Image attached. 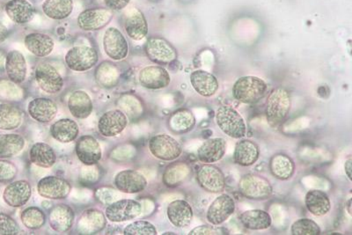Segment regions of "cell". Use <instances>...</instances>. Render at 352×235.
Instances as JSON below:
<instances>
[{"label":"cell","mask_w":352,"mask_h":235,"mask_svg":"<svg viewBox=\"0 0 352 235\" xmlns=\"http://www.w3.org/2000/svg\"><path fill=\"white\" fill-rule=\"evenodd\" d=\"M268 93V85L263 78L243 76L238 78L232 87V96L244 104H256Z\"/></svg>","instance_id":"obj_1"},{"label":"cell","mask_w":352,"mask_h":235,"mask_svg":"<svg viewBox=\"0 0 352 235\" xmlns=\"http://www.w3.org/2000/svg\"><path fill=\"white\" fill-rule=\"evenodd\" d=\"M215 120L219 130L226 136L234 139H241L246 136L247 124L244 118L232 106L219 107L216 111Z\"/></svg>","instance_id":"obj_2"},{"label":"cell","mask_w":352,"mask_h":235,"mask_svg":"<svg viewBox=\"0 0 352 235\" xmlns=\"http://www.w3.org/2000/svg\"><path fill=\"white\" fill-rule=\"evenodd\" d=\"M292 107L290 93L278 87L270 93L267 100L265 115L270 126L276 127L287 118Z\"/></svg>","instance_id":"obj_3"},{"label":"cell","mask_w":352,"mask_h":235,"mask_svg":"<svg viewBox=\"0 0 352 235\" xmlns=\"http://www.w3.org/2000/svg\"><path fill=\"white\" fill-rule=\"evenodd\" d=\"M238 188L241 195L250 200H266L273 193L270 181L256 174L243 175L239 181Z\"/></svg>","instance_id":"obj_4"},{"label":"cell","mask_w":352,"mask_h":235,"mask_svg":"<svg viewBox=\"0 0 352 235\" xmlns=\"http://www.w3.org/2000/svg\"><path fill=\"white\" fill-rule=\"evenodd\" d=\"M148 146L150 153L160 161H175L182 153L181 144L168 134L155 135L149 140Z\"/></svg>","instance_id":"obj_5"},{"label":"cell","mask_w":352,"mask_h":235,"mask_svg":"<svg viewBox=\"0 0 352 235\" xmlns=\"http://www.w3.org/2000/svg\"><path fill=\"white\" fill-rule=\"evenodd\" d=\"M65 60L69 69L74 71H87L96 67L99 55L96 49L89 46H76L69 49Z\"/></svg>","instance_id":"obj_6"},{"label":"cell","mask_w":352,"mask_h":235,"mask_svg":"<svg viewBox=\"0 0 352 235\" xmlns=\"http://www.w3.org/2000/svg\"><path fill=\"white\" fill-rule=\"evenodd\" d=\"M142 213V205L136 200L121 199L110 203L105 210L106 218L114 223L130 221Z\"/></svg>","instance_id":"obj_7"},{"label":"cell","mask_w":352,"mask_h":235,"mask_svg":"<svg viewBox=\"0 0 352 235\" xmlns=\"http://www.w3.org/2000/svg\"><path fill=\"white\" fill-rule=\"evenodd\" d=\"M144 51L147 58L157 65H169L177 58L175 47L162 37H151Z\"/></svg>","instance_id":"obj_8"},{"label":"cell","mask_w":352,"mask_h":235,"mask_svg":"<svg viewBox=\"0 0 352 235\" xmlns=\"http://www.w3.org/2000/svg\"><path fill=\"white\" fill-rule=\"evenodd\" d=\"M197 181L204 191L209 193H220L226 188L224 173L212 164H204L197 169Z\"/></svg>","instance_id":"obj_9"},{"label":"cell","mask_w":352,"mask_h":235,"mask_svg":"<svg viewBox=\"0 0 352 235\" xmlns=\"http://www.w3.org/2000/svg\"><path fill=\"white\" fill-rule=\"evenodd\" d=\"M36 81L41 89L49 95L61 92L64 87V78L53 65L40 63L36 69Z\"/></svg>","instance_id":"obj_10"},{"label":"cell","mask_w":352,"mask_h":235,"mask_svg":"<svg viewBox=\"0 0 352 235\" xmlns=\"http://www.w3.org/2000/svg\"><path fill=\"white\" fill-rule=\"evenodd\" d=\"M113 11L109 8H90L80 12L77 19L78 27L84 31H98L108 26L113 18Z\"/></svg>","instance_id":"obj_11"},{"label":"cell","mask_w":352,"mask_h":235,"mask_svg":"<svg viewBox=\"0 0 352 235\" xmlns=\"http://www.w3.org/2000/svg\"><path fill=\"white\" fill-rule=\"evenodd\" d=\"M103 49L106 55L112 60L120 61L127 58L129 45L121 31L115 27H110L103 36Z\"/></svg>","instance_id":"obj_12"},{"label":"cell","mask_w":352,"mask_h":235,"mask_svg":"<svg viewBox=\"0 0 352 235\" xmlns=\"http://www.w3.org/2000/svg\"><path fill=\"white\" fill-rule=\"evenodd\" d=\"M234 212V199L228 194H222L216 197L207 209L206 219L210 225L217 227L225 223Z\"/></svg>","instance_id":"obj_13"},{"label":"cell","mask_w":352,"mask_h":235,"mask_svg":"<svg viewBox=\"0 0 352 235\" xmlns=\"http://www.w3.org/2000/svg\"><path fill=\"white\" fill-rule=\"evenodd\" d=\"M71 190V184L67 181L54 175L43 177L37 183L39 195L47 199H65L70 194Z\"/></svg>","instance_id":"obj_14"},{"label":"cell","mask_w":352,"mask_h":235,"mask_svg":"<svg viewBox=\"0 0 352 235\" xmlns=\"http://www.w3.org/2000/svg\"><path fill=\"white\" fill-rule=\"evenodd\" d=\"M138 81L144 89L159 90L169 86L171 77L165 68L160 65H150L140 71Z\"/></svg>","instance_id":"obj_15"},{"label":"cell","mask_w":352,"mask_h":235,"mask_svg":"<svg viewBox=\"0 0 352 235\" xmlns=\"http://www.w3.org/2000/svg\"><path fill=\"white\" fill-rule=\"evenodd\" d=\"M127 124L126 115L120 109H113V111L104 113L100 117L98 130L102 136L107 137H116L124 131Z\"/></svg>","instance_id":"obj_16"},{"label":"cell","mask_w":352,"mask_h":235,"mask_svg":"<svg viewBox=\"0 0 352 235\" xmlns=\"http://www.w3.org/2000/svg\"><path fill=\"white\" fill-rule=\"evenodd\" d=\"M76 155L85 166H94L102 159V152L98 140L89 135L80 137L75 147Z\"/></svg>","instance_id":"obj_17"},{"label":"cell","mask_w":352,"mask_h":235,"mask_svg":"<svg viewBox=\"0 0 352 235\" xmlns=\"http://www.w3.org/2000/svg\"><path fill=\"white\" fill-rule=\"evenodd\" d=\"M116 189L121 192L136 194L142 192L147 187L146 178L136 170L127 169L119 172L115 177Z\"/></svg>","instance_id":"obj_18"},{"label":"cell","mask_w":352,"mask_h":235,"mask_svg":"<svg viewBox=\"0 0 352 235\" xmlns=\"http://www.w3.org/2000/svg\"><path fill=\"white\" fill-rule=\"evenodd\" d=\"M32 195V188L25 180L14 181L6 187L3 199L10 208H19L26 205Z\"/></svg>","instance_id":"obj_19"},{"label":"cell","mask_w":352,"mask_h":235,"mask_svg":"<svg viewBox=\"0 0 352 235\" xmlns=\"http://www.w3.org/2000/svg\"><path fill=\"white\" fill-rule=\"evenodd\" d=\"M28 111L34 121L41 124H49L54 120L58 114V105L52 99L39 97L30 102Z\"/></svg>","instance_id":"obj_20"},{"label":"cell","mask_w":352,"mask_h":235,"mask_svg":"<svg viewBox=\"0 0 352 235\" xmlns=\"http://www.w3.org/2000/svg\"><path fill=\"white\" fill-rule=\"evenodd\" d=\"M228 143L223 137H213L206 141L198 147L197 158L204 164H212L224 158Z\"/></svg>","instance_id":"obj_21"},{"label":"cell","mask_w":352,"mask_h":235,"mask_svg":"<svg viewBox=\"0 0 352 235\" xmlns=\"http://www.w3.org/2000/svg\"><path fill=\"white\" fill-rule=\"evenodd\" d=\"M166 216L174 227L185 228L192 222L194 212L190 203L185 200L179 199L169 203L166 208Z\"/></svg>","instance_id":"obj_22"},{"label":"cell","mask_w":352,"mask_h":235,"mask_svg":"<svg viewBox=\"0 0 352 235\" xmlns=\"http://www.w3.org/2000/svg\"><path fill=\"white\" fill-rule=\"evenodd\" d=\"M106 216L96 209H89L81 214L77 223V230L81 234H96L104 230Z\"/></svg>","instance_id":"obj_23"},{"label":"cell","mask_w":352,"mask_h":235,"mask_svg":"<svg viewBox=\"0 0 352 235\" xmlns=\"http://www.w3.org/2000/svg\"><path fill=\"white\" fill-rule=\"evenodd\" d=\"M75 214L70 206L56 205L50 213V225L58 233H67L74 227Z\"/></svg>","instance_id":"obj_24"},{"label":"cell","mask_w":352,"mask_h":235,"mask_svg":"<svg viewBox=\"0 0 352 235\" xmlns=\"http://www.w3.org/2000/svg\"><path fill=\"white\" fill-rule=\"evenodd\" d=\"M190 83L198 95L204 97L214 96L219 87L218 78L204 70L193 71L190 75Z\"/></svg>","instance_id":"obj_25"},{"label":"cell","mask_w":352,"mask_h":235,"mask_svg":"<svg viewBox=\"0 0 352 235\" xmlns=\"http://www.w3.org/2000/svg\"><path fill=\"white\" fill-rule=\"evenodd\" d=\"M6 14L16 24H27L36 15V8L28 0H10L5 6Z\"/></svg>","instance_id":"obj_26"},{"label":"cell","mask_w":352,"mask_h":235,"mask_svg":"<svg viewBox=\"0 0 352 235\" xmlns=\"http://www.w3.org/2000/svg\"><path fill=\"white\" fill-rule=\"evenodd\" d=\"M6 71L9 80L15 84H21L26 80L28 74L27 61L22 53L12 51L6 58Z\"/></svg>","instance_id":"obj_27"},{"label":"cell","mask_w":352,"mask_h":235,"mask_svg":"<svg viewBox=\"0 0 352 235\" xmlns=\"http://www.w3.org/2000/svg\"><path fill=\"white\" fill-rule=\"evenodd\" d=\"M24 45L34 56L44 58L54 51L55 41L49 34L31 33L25 37Z\"/></svg>","instance_id":"obj_28"},{"label":"cell","mask_w":352,"mask_h":235,"mask_svg":"<svg viewBox=\"0 0 352 235\" xmlns=\"http://www.w3.org/2000/svg\"><path fill=\"white\" fill-rule=\"evenodd\" d=\"M259 157V146L252 140L241 139L235 145L234 161L241 167H250L258 161Z\"/></svg>","instance_id":"obj_29"},{"label":"cell","mask_w":352,"mask_h":235,"mask_svg":"<svg viewBox=\"0 0 352 235\" xmlns=\"http://www.w3.org/2000/svg\"><path fill=\"white\" fill-rule=\"evenodd\" d=\"M124 30L132 40H143L148 33V24L143 12L138 9L129 12L124 21Z\"/></svg>","instance_id":"obj_30"},{"label":"cell","mask_w":352,"mask_h":235,"mask_svg":"<svg viewBox=\"0 0 352 235\" xmlns=\"http://www.w3.org/2000/svg\"><path fill=\"white\" fill-rule=\"evenodd\" d=\"M305 205L307 211L316 216L322 217L328 214L331 209V202L327 193L320 190H311L305 197Z\"/></svg>","instance_id":"obj_31"},{"label":"cell","mask_w":352,"mask_h":235,"mask_svg":"<svg viewBox=\"0 0 352 235\" xmlns=\"http://www.w3.org/2000/svg\"><path fill=\"white\" fill-rule=\"evenodd\" d=\"M68 109L74 118L86 119L93 111L92 99L82 90L74 91L68 100Z\"/></svg>","instance_id":"obj_32"},{"label":"cell","mask_w":352,"mask_h":235,"mask_svg":"<svg viewBox=\"0 0 352 235\" xmlns=\"http://www.w3.org/2000/svg\"><path fill=\"white\" fill-rule=\"evenodd\" d=\"M80 129L76 122L65 118L55 122L50 127L53 139L63 144L71 143L77 139Z\"/></svg>","instance_id":"obj_33"},{"label":"cell","mask_w":352,"mask_h":235,"mask_svg":"<svg viewBox=\"0 0 352 235\" xmlns=\"http://www.w3.org/2000/svg\"><path fill=\"white\" fill-rule=\"evenodd\" d=\"M240 221L245 228L254 231L268 230L272 224V217L263 210H248L242 212Z\"/></svg>","instance_id":"obj_34"},{"label":"cell","mask_w":352,"mask_h":235,"mask_svg":"<svg viewBox=\"0 0 352 235\" xmlns=\"http://www.w3.org/2000/svg\"><path fill=\"white\" fill-rule=\"evenodd\" d=\"M270 173L280 181L291 179L295 172V163L288 155L278 153L272 156L270 161Z\"/></svg>","instance_id":"obj_35"},{"label":"cell","mask_w":352,"mask_h":235,"mask_svg":"<svg viewBox=\"0 0 352 235\" xmlns=\"http://www.w3.org/2000/svg\"><path fill=\"white\" fill-rule=\"evenodd\" d=\"M74 6V0H44L42 10L52 20L62 21L70 16Z\"/></svg>","instance_id":"obj_36"},{"label":"cell","mask_w":352,"mask_h":235,"mask_svg":"<svg viewBox=\"0 0 352 235\" xmlns=\"http://www.w3.org/2000/svg\"><path fill=\"white\" fill-rule=\"evenodd\" d=\"M30 158L33 164L43 168H52L56 161L54 149L43 142H37L31 147Z\"/></svg>","instance_id":"obj_37"},{"label":"cell","mask_w":352,"mask_h":235,"mask_svg":"<svg viewBox=\"0 0 352 235\" xmlns=\"http://www.w3.org/2000/svg\"><path fill=\"white\" fill-rule=\"evenodd\" d=\"M196 123L192 111L188 109H180L173 113L168 120V126L173 133L184 134L192 130Z\"/></svg>","instance_id":"obj_38"},{"label":"cell","mask_w":352,"mask_h":235,"mask_svg":"<svg viewBox=\"0 0 352 235\" xmlns=\"http://www.w3.org/2000/svg\"><path fill=\"white\" fill-rule=\"evenodd\" d=\"M25 139L19 134H0V159L12 158L24 149Z\"/></svg>","instance_id":"obj_39"},{"label":"cell","mask_w":352,"mask_h":235,"mask_svg":"<svg viewBox=\"0 0 352 235\" xmlns=\"http://www.w3.org/2000/svg\"><path fill=\"white\" fill-rule=\"evenodd\" d=\"M22 112L16 106L0 104V130H16L22 123Z\"/></svg>","instance_id":"obj_40"},{"label":"cell","mask_w":352,"mask_h":235,"mask_svg":"<svg viewBox=\"0 0 352 235\" xmlns=\"http://www.w3.org/2000/svg\"><path fill=\"white\" fill-rule=\"evenodd\" d=\"M120 73L112 63L105 61L99 65L96 71V80L99 86L111 89L118 85Z\"/></svg>","instance_id":"obj_41"},{"label":"cell","mask_w":352,"mask_h":235,"mask_svg":"<svg viewBox=\"0 0 352 235\" xmlns=\"http://www.w3.org/2000/svg\"><path fill=\"white\" fill-rule=\"evenodd\" d=\"M190 174V168L182 162L173 163L163 174V183L168 187H176L184 183Z\"/></svg>","instance_id":"obj_42"},{"label":"cell","mask_w":352,"mask_h":235,"mask_svg":"<svg viewBox=\"0 0 352 235\" xmlns=\"http://www.w3.org/2000/svg\"><path fill=\"white\" fill-rule=\"evenodd\" d=\"M118 105L122 111L131 119H136L143 114L144 108L142 102L137 96L127 93L119 98Z\"/></svg>","instance_id":"obj_43"},{"label":"cell","mask_w":352,"mask_h":235,"mask_svg":"<svg viewBox=\"0 0 352 235\" xmlns=\"http://www.w3.org/2000/svg\"><path fill=\"white\" fill-rule=\"evenodd\" d=\"M22 224L28 230H37L45 224L46 217L44 212L38 208H28L21 212Z\"/></svg>","instance_id":"obj_44"},{"label":"cell","mask_w":352,"mask_h":235,"mask_svg":"<svg viewBox=\"0 0 352 235\" xmlns=\"http://www.w3.org/2000/svg\"><path fill=\"white\" fill-rule=\"evenodd\" d=\"M322 233L319 225L310 219H300L295 221L291 227L292 235H319Z\"/></svg>","instance_id":"obj_45"},{"label":"cell","mask_w":352,"mask_h":235,"mask_svg":"<svg viewBox=\"0 0 352 235\" xmlns=\"http://www.w3.org/2000/svg\"><path fill=\"white\" fill-rule=\"evenodd\" d=\"M158 234L155 227L148 221H135L124 228L125 235H155Z\"/></svg>","instance_id":"obj_46"},{"label":"cell","mask_w":352,"mask_h":235,"mask_svg":"<svg viewBox=\"0 0 352 235\" xmlns=\"http://www.w3.org/2000/svg\"><path fill=\"white\" fill-rule=\"evenodd\" d=\"M0 96L10 101H19L22 97V90L12 81H0Z\"/></svg>","instance_id":"obj_47"},{"label":"cell","mask_w":352,"mask_h":235,"mask_svg":"<svg viewBox=\"0 0 352 235\" xmlns=\"http://www.w3.org/2000/svg\"><path fill=\"white\" fill-rule=\"evenodd\" d=\"M20 227L17 222L5 212H0V234H19Z\"/></svg>","instance_id":"obj_48"},{"label":"cell","mask_w":352,"mask_h":235,"mask_svg":"<svg viewBox=\"0 0 352 235\" xmlns=\"http://www.w3.org/2000/svg\"><path fill=\"white\" fill-rule=\"evenodd\" d=\"M96 197L103 205H109L110 203L118 201V197H121L119 191L109 187H102L96 191Z\"/></svg>","instance_id":"obj_49"},{"label":"cell","mask_w":352,"mask_h":235,"mask_svg":"<svg viewBox=\"0 0 352 235\" xmlns=\"http://www.w3.org/2000/svg\"><path fill=\"white\" fill-rule=\"evenodd\" d=\"M18 169L12 162L0 159V183H6L14 180L16 177Z\"/></svg>","instance_id":"obj_50"},{"label":"cell","mask_w":352,"mask_h":235,"mask_svg":"<svg viewBox=\"0 0 352 235\" xmlns=\"http://www.w3.org/2000/svg\"><path fill=\"white\" fill-rule=\"evenodd\" d=\"M97 177H98V171L94 166H86V168H84L81 171V180L87 181V183H90L96 181Z\"/></svg>","instance_id":"obj_51"},{"label":"cell","mask_w":352,"mask_h":235,"mask_svg":"<svg viewBox=\"0 0 352 235\" xmlns=\"http://www.w3.org/2000/svg\"><path fill=\"white\" fill-rule=\"evenodd\" d=\"M219 231L217 228L213 227L212 225H203L199 227H195L194 230L190 232V235H210V234H219Z\"/></svg>","instance_id":"obj_52"},{"label":"cell","mask_w":352,"mask_h":235,"mask_svg":"<svg viewBox=\"0 0 352 235\" xmlns=\"http://www.w3.org/2000/svg\"><path fill=\"white\" fill-rule=\"evenodd\" d=\"M131 1V0H104L107 8L112 11L124 10Z\"/></svg>","instance_id":"obj_53"},{"label":"cell","mask_w":352,"mask_h":235,"mask_svg":"<svg viewBox=\"0 0 352 235\" xmlns=\"http://www.w3.org/2000/svg\"><path fill=\"white\" fill-rule=\"evenodd\" d=\"M9 36V31L6 25L0 21V43L5 42Z\"/></svg>","instance_id":"obj_54"},{"label":"cell","mask_w":352,"mask_h":235,"mask_svg":"<svg viewBox=\"0 0 352 235\" xmlns=\"http://www.w3.org/2000/svg\"><path fill=\"white\" fill-rule=\"evenodd\" d=\"M351 164H352V159L351 157H349V158L345 161L344 162V172L345 175H346V177L349 179V181H351Z\"/></svg>","instance_id":"obj_55"},{"label":"cell","mask_w":352,"mask_h":235,"mask_svg":"<svg viewBox=\"0 0 352 235\" xmlns=\"http://www.w3.org/2000/svg\"><path fill=\"white\" fill-rule=\"evenodd\" d=\"M345 209L347 210L349 214L351 215V199H349L347 203H345Z\"/></svg>","instance_id":"obj_56"},{"label":"cell","mask_w":352,"mask_h":235,"mask_svg":"<svg viewBox=\"0 0 352 235\" xmlns=\"http://www.w3.org/2000/svg\"><path fill=\"white\" fill-rule=\"evenodd\" d=\"M5 58H6L4 52L0 51V67H1L3 64H4Z\"/></svg>","instance_id":"obj_57"},{"label":"cell","mask_w":352,"mask_h":235,"mask_svg":"<svg viewBox=\"0 0 352 235\" xmlns=\"http://www.w3.org/2000/svg\"><path fill=\"white\" fill-rule=\"evenodd\" d=\"M163 234H175V233H169V232H168V233H164Z\"/></svg>","instance_id":"obj_58"}]
</instances>
